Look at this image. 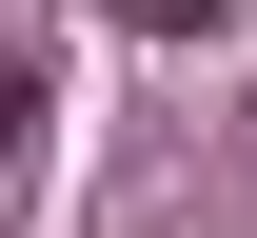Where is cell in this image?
I'll return each instance as SVG.
<instances>
[{
	"mask_svg": "<svg viewBox=\"0 0 257 238\" xmlns=\"http://www.w3.org/2000/svg\"><path fill=\"white\" fill-rule=\"evenodd\" d=\"M119 40H218V0H119Z\"/></svg>",
	"mask_w": 257,
	"mask_h": 238,
	"instance_id": "cell-1",
	"label": "cell"
},
{
	"mask_svg": "<svg viewBox=\"0 0 257 238\" xmlns=\"http://www.w3.org/2000/svg\"><path fill=\"white\" fill-rule=\"evenodd\" d=\"M20 119H40V80H20V60H0V159H20Z\"/></svg>",
	"mask_w": 257,
	"mask_h": 238,
	"instance_id": "cell-2",
	"label": "cell"
}]
</instances>
